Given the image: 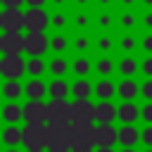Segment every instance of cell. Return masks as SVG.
<instances>
[{"label": "cell", "instance_id": "1", "mask_svg": "<svg viewBox=\"0 0 152 152\" xmlns=\"http://www.w3.org/2000/svg\"><path fill=\"white\" fill-rule=\"evenodd\" d=\"M48 128L45 124H24L21 126V147L26 150H45Z\"/></svg>", "mask_w": 152, "mask_h": 152}, {"label": "cell", "instance_id": "2", "mask_svg": "<svg viewBox=\"0 0 152 152\" xmlns=\"http://www.w3.org/2000/svg\"><path fill=\"white\" fill-rule=\"evenodd\" d=\"M24 52L28 57H45L48 50V31H24Z\"/></svg>", "mask_w": 152, "mask_h": 152}, {"label": "cell", "instance_id": "3", "mask_svg": "<svg viewBox=\"0 0 152 152\" xmlns=\"http://www.w3.org/2000/svg\"><path fill=\"white\" fill-rule=\"evenodd\" d=\"M95 126L93 124H71V147L95 150Z\"/></svg>", "mask_w": 152, "mask_h": 152}, {"label": "cell", "instance_id": "4", "mask_svg": "<svg viewBox=\"0 0 152 152\" xmlns=\"http://www.w3.org/2000/svg\"><path fill=\"white\" fill-rule=\"evenodd\" d=\"M24 57L21 55H2L0 57V76L2 78H14L21 81L24 76Z\"/></svg>", "mask_w": 152, "mask_h": 152}, {"label": "cell", "instance_id": "5", "mask_svg": "<svg viewBox=\"0 0 152 152\" xmlns=\"http://www.w3.org/2000/svg\"><path fill=\"white\" fill-rule=\"evenodd\" d=\"M48 14L45 7L24 10V31H48Z\"/></svg>", "mask_w": 152, "mask_h": 152}, {"label": "cell", "instance_id": "6", "mask_svg": "<svg viewBox=\"0 0 152 152\" xmlns=\"http://www.w3.org/2000/svg\"><path fill=\"white\" fill-rule=\"evenodd\" d=\"M45 121H71V102L69 100H48Z\"/></svg>", "mask_w": 152, "mask_h": 152}, {"label": "cell", "instance_id": "7", "mask_svg": "<svg viewBox=\"0 0 152 152\" xmlns=\"http://www.w3.org/2000/svg\"><path fill=\"white\" fill-rule=\"evenodd\" d=\"M24 124H48L45 121V100H26L21 104Z\"/></svg>", "mask_w": 152, "mask_h": 152}, {"label": "cell", "instance_id": "8", "mask_svg": "<svg viewBox=\"0 0 152 152\" xmlns=\"http://www.w3.org/2000/svg\"><path fill=\"white\" fill-rule=\"evenodd\" d=\"M0 28L2 31H24V12L21 7H5L0 12Z\"/></svg>", "mask_w": 152, "mask_h": 152}, {"label": "cell", "instance_id": "9", "mask_svg": "<svg viewBox=\"0 0 152 152\" xmlns=\"http://www.w3.org/2000/svg\"><path fill=\"white\" fill-rule=\"evenodd\" d=\"M0 52L2 55H24V31H2L0 33Z\"/></svg>", "mask_w": 152, "mask_h": 152}, {"label": "cell", "instance_id": "10", "mask_svg": "<svg viewBox=\"0 0 152 152\" xmlns=\"http://www.w3.org/2000/svg\"><path fill=\"white\" fill-rule=\"evenodd\" d=\"M71 124H93V102L90 100L71 102Z\"/></svg>", "mask_w": 152, "mask_h": 152}, {"label": "cell", "instance_id": "11", "mask_svg": "<svg viewBox=\"0 0 152 152\" xmlns=\"http://www.w3.org/2000/svg\"><path fill=\"white\" fill-rule=\"evenodd\" d=\"M116 119V107L112 100H100L97 104H93V121L97 124H114Z\"/></svg>", "mask_w": 152, "mask_h": 152}, {"label": "cell", "instance_id": "12", "mask_svg": "<svg viewBox=\"0 0 152 152\" xmlns=\"http://www.w3.org/2000/svg\"><path fill=\"white\" fill-rule=\"evenodd\" d=\"M93 138H95V147H114L116 145V128L112 124H97Z\"/></svg>", "mask_w": 152, "mask_h": 152}, {"label": "cell", "instance_id": "13", "mask_svg": "<svg viewBox=\"0 0 152 152\" xmlns=\"http://www.w3.org/2000/svg\"><path fill=\"white\" fill-rule=\"evenodd\" d=\"M116 142L121 147H135L140 142V131L135 124H124L121 128H116Z\"/></svg>", "mask_w": 152, "mask_h": 152}, {"label": "cell", "instance_id": "14", "mask_svg": "<svg viewBox=\"0 0 152 152\" xmlns=\"http://www.w3.org/2000/svg\"><path fill=\"white\" fill-rule=\"evenodd\" d=\"M69 48L76 55H88L93 50V36H90V31H74V36L69 38Z\"/></svg>", "mask_w": 152, "mask_h": 152}, {"label": "cell", "instance_id": "15", "mask_svg": "<svg viewBox=\"0 0 152 152\" xmlns=\"http://www.w3.org/2000/svg\"><path fill=\"white\" fill-rule=\"evenodd\" d=\"M116 119L121 124H135L140 119V107L135 104V100H121V104L116 107Z\"/></svg>", "mask_w": 152, "mask_h": 152}, {"label": "cell", "instance_id": "16", "mask_svg": "<svg viewBox=\"0 0 152 152\" xmlns=\"http://www.w3.org/2000/svg\"><path fill=\"white\" fill-rule=\"evenodd\" d=\"M69 28L74 31H90L93 28V12L90 10H76L69 14Z\"/></svg>", "mask_w": 152, "mask_h": 152}, {"label": "cell", "instance_id": "17", "mask_svg": "<svg viewBox=\"0 0 152 152\" xmlns=\"http://www.w3.org/2000/svg\"><path fill=\"white\" fill-rule=\"evenodd\" d=\"M69 71H74L76 78H88L93 74V59L88 55H76L71 62H69Z\"/></svg>", "mask_w": 152, "mask_h": 152}, {"label": "cell", "instance_id": "18", "mask_svg": "<svg viewBox=\"0 0 152 152\" xmlns=\"http://www.w3.org/2000/svg\"><path fill=\"white\" fill-rule=\"evenodd\" d=\"M93 71L100 76V78H112L114 71H116V59L112 55H100L95 62H93Z\"/></svg>", "mask_w": 152, "mask_h": 152}, {"label": "cell", "instance_id": "19", "mask_svg": "<svg viewBox=\"0 0 152 152\" xmlns=\"http://www.w3.org/2000/svg\"><path fill=\"white\" fill-rule=\"evenodd\" d=\"M21 86H24V95L28 100H45L48 97V83L43 78H31Z\"/></svg>", "mask_w": 152, "mask_h": 152}, {"label": "cell", "instance_id": "20", "mask_svg": "<svg viewBox=\"0 0 152 152\" xmlns=\"http://www.w3.org/2000/svg\"><path fill=\"white\" fill-rule=\"evenodd\" d=\"M69 95L74 100H90L93 95V83L88 78H76L74 83H69Z\"/></svg>", "mask_w": 152, "mask_h": 152}, {"label": "cell", "instance_id": "21", "mask_svg": "<svg viewBox=\"0 0 152 152\" xmlns=\"http://www.w3.org/2000/svg\"><path fill=\"white\" fill-rule=\"evenodd\" d=\"M114 24H116V17H114L112 10H97V12L93 14V26H95L97 31H112Z\"/></svg>", "mask_w": 152, "mask_h": 152}, {"label": "cell", "instance_id": "22", "mask_svg": "<svg viewBox=\"0 0 152 152\" xmlns=\"http://www.w3.org/2000/svg\"><path fill=\"white\" fill-rule=\"evenodd\" d=\"M48 50H52L55 55H64L69 50V36H66V31H52V36H48Z\"/></svg>", "mask_w": 152, "mask_h": 152}, {"label": "cell", "instance_id": "23", "mask_svg": "<svg viewBox=\"0 0 152 152\" xmlns=\"http://www.w3.org/2000/svg\"><path fill=\"white\" fill-rule=\"evenodd\" d=\"M114 45H116V38L109 31H100V36L93 38V50H97L100 55H109L114 50Z\"/></svg>", "mask_w": 152, "mask_h": 152}, {"label": "cell", "instance_id": "24", "mask_svg": "<svg viewBox=\"0 0 152 152\" xmlns=\"http://www.w3.org/2000/svg\"><path fill=\"white\" fill-rule=\"evenodd\" d=\"M114 93H116V83L112 78H100V81L93 83V95L97 100H112Z\"/></svg>", "mask_w": 152, "mask_h": 152}, {"label": "cell", "instance_id": "25", "mask_svg": "<svg viewBox=\"0 0 152 152\" xmlns=\"http://www.w3.org/2000/svg\"><path fill=\"white\" fill-rule=\"evenodd\" d=\"M0 140L2 145L7 147H21V128L17 124H7L2 131H0Z\"/></svg>", "mask_w": 152, "mask_h": 152}, {"label": "cell", "instance_id": "26", "mask_svg": "<svg viewBox=\"0 0 152 152\" xmlns=\"http://www.w3.org/2000/svg\"><path fill=\"white\" fill-rule=\"evenodd\" d=\"M24 71L31 78H43L48 74V64L43 57H28V59H24Z\"/></svg>", "mask_w": 152, "mask_h": 152}, {"label": "cell", "instance_id": "27", "mask_svg": "<svg viewBox=\"0 0 152 152\" xmlns=\"http://www.w3.org/2000/svg\"><path fill=\"white\" fill-rule=\"evenodd\" d=\"M0 95H2L7 102H14V100H19V97L24 95V86H21L19 81H14V78H5V83L0 86Z\"/></svg>", "mask_w": 152, "mask_h": 152}, {"label": "cell", "instance_id": "28", "mask_svg": "<svg viewBox=\"0 0 152 152\" xmlns=\"http://www.w3.org/2000/svg\"><path fill=\"white\" fill-rule=\"evenodd\" d=\"M48 28H52V31H66L69 28V12L66 10H52L48 14Z\"/></svg>", "mask_w": 152, "mask_h": 152}, {"label": "cell", "instance_id": "29", "mask_svg": "<svg viewBox=\"0 0 152 152\" xmlns=\"http://www.w3.org/2000/svg\"><path fill=\"white\" fill-rule=\"evenodd\" d=\"M48 64V71L52 74V78H64L66 74H69V59L64 57V55H55L50 62H45Z\"/></svg>", "mask_w": 152, "mask_h": 152}, {"label": "cell", "instance_id": "30", "mask_svg": "<svg viewBox=\"0 0 152 152\" xmlns=\"http://www.w3.org/2000/svg\"><path fill=\"white\" fill-rule=\"evenodd\" d=\"M116 71L124 78H135V74H138V59L133 55H124L121 59H116Z\"/></svg>", "mask_w": 152, "mask_h": 152}, {"label": "cell", "instance_id": "31", "mask_svg": "<svg viewBox=\"0 0 152 152\" xmlns=\"http://www.w3.org/2000/svg\"><path fill=\"white\" fill-rule=\"evenodd\" d=\"M48 97L50 100H69V83L64 78H52L48 83Z\"/></svg>", "mask_w": 152, "mask_h": 152}, {"label": "cell", "instance_id": "32", "mask_svg": "<svg viewBox=\"0 0 152 152\" xmlns=\"http://www.w3.org/2000/svg\"><path fill=\"white\" fill-rule=\"evenodd\" d=\"M121 100H135L138 97V81L135 78H121L116 83V93Z\"/></svg>", "mask_w": 152, "mask_h": 152}, {"label": "cell", "instance_id": "33", "mask_svg": "<svg viewBox=\"0 0 152 152\" xmlns=\"http://www.w3.org/2000/svg\"><path fill=\"white\" fill-rule=\"evenodd\" d=\"M116 50H121L124 55H133L138 50V38L133 36V31H124L119 38H116Z\"/></svg>", "mask_w": 152, "mask_h": 152}, {"label": "cell", "instance_id": "34", "mask_svg": "<svg viewBox=\"0 0 152 152\" xmlns=\"http://www.w3.org/2000/svg\"><path fill=\"white\" fill-rule=\"evenodd\" d=\"M0 119H2L5 124H19V121H21V104H19L17 100L2 104V109H0Z\"/></svg>", "mask_w": 152, "mask_h": 152}, {"label": "cell", "instance_id": "35", "mask_svg": "<svg viewBox=\"0 0 152 152\" xmlns=\"http://www.w3.org/2000/svg\"><path fill=\"white\" fill-rule=\"evenodd\" d=\"M116 26H119L121 31H133V28L138 26V14H135L133 10H121V12L116 14Z\"/></svg>", "mask_w": 152, "mask_h": 152}, {"label": "cell", "instance_id": "36", "mask_svg": "<svg viewBox=\"0 0 152 152\" xmlns=\"http://www.w3.org/2000/svg\"><path fill=\"white\" fill-rule=\"evenodd\" d=\"M138 74H142L145 78H152V55H145L138 62Z\"/></svg>", "mask_w": 152, "mask_h": 152}, {"label": "cell", "instance_id": "37", "mask_svg": "<svg viewBox=\"0 0 152 152\" xmlns=\"http://www.w3.org/2000/svg\"><path fill=\"white\" fill-rule=\"evenodd\" d=\"M138 95L145 102H152V78H145L142 83H138Z\"/></svg>", "mask_w": 152, "mask_h": 152}, {"label": "cell", "instance_id": "38", "mask_svg": "<svg viewBox=\"0 0 152 152\" xmlns=\"http://www.w3.org/2000/svg\"><path fill=\"white\" fill-rule=\"evenodd\" d=\"M138 24H140V28L152 31V7H145L142 10V14L138 17Z\"/></svg>", "mask_w": 152, "mask_h": 152}, {"label": "cell", "instance_id": "39", "mask_svg": "<svg viewBox=\"0 0 152 152\" xmlns=\"http://www.w3.org/2000/svg\"><path fill=\"white\" fill-rule=\"evenodd\" d=\"M138 48L145 52V55H152V31H145L142 38L138 40Z\"/></svg>", "mask_w": 152, "mask_h": 152}, {"label": "cell", "instance_id": "40", "mask_svg": "<svg viewBox=\"0 0 152 152\" xmlns=\"http://www.w3.org/2000/svg\"><path fill=\"white\" fill-rule=\"evenodd\" d=\"M145 147H152V124H145V128H140V142Z\"/></svg>", "mask_w": 152, "mask_h": 152}, {"label": "cell", "instance_id": "41", "mask_svg": "<svg viewBox=\"0 0 152 152\" xmlns=\"http://www.w3.org/2000/svg\"><path fill=\"white\" fill-rule=\"evenodd\" d=\"M140 119H142L145 124H152V102H145V104L140 107Z\"/></svg>", "mask_w": 152, "mask_h": 152}, {"label": "cell", "instance_id": "42", "mask_svg": "<svg viewBox=\"0 0 152 152\" xmlns=\"http://www.w3.org/2000/svg\"><path fill=\"white\" fill-rule=\"evenodd\" d=\"M69 5H74V10H88L93 0H69Z\"/></svg>", "mask_w": 152, "mask_h": 152}, {"label": "cell", "instance_id": "43", "mask_svg": "<svg viewBox=\"0 0 152 152\" xmlns=\"http://www.w3.org/2000/svg\"><path fill=\"white\" fill-rule=\"evenodd\" d=\"M93 2H95V5L100 7V10H112L116 0H93Z\"/></svg>", "mask_w": 152, "mask_h": 152}, {"label": "cell", "instance_id": "44", "mask_svg": "<svg viewBox=\"0 0 152 152\" xmlns=\"http://www.w3.org/2000/svg\"><path fill=\"white\" fill-rule=\"evenodd\" d=\"M52 5V10H66L69 7V0H48Z\"/></svg>", "mask_w": 152, "mask_h": 152}, {"label": "cell", "instance_id": "45", "mask_svg": "<svg viewBox=\"0 0 152 152\" xmlns=\"http://www.w3.org/2000/svg\"><path fill=\"white\" fill-rule=\"evenodd\" d=\"M24 5L26 7H45L48 0H24Z\"/></svg>", "mask_w": 152, "mask_h": 152}, {"label": "cell", "instance_id": "46", "mask_svg": "<svg viewBox=\"0 0 152 152\" xmlns=\"http://www.w3.org/2000/svg\"><path fill=\"white\" fill-rule=\"evenodd\" d=\"M0 5L2 7H21L24 0H0Z\"/></svg>", "mask_w": 152, "mask_h": 152}, {"label": "cell", "instance_id": "47", "mask_svg": "<svg viewBox=\"0 0 152 152\" xmlns=\"http://www.w3.org/2000/svg\"><path fill=\"white\" fill-rule=\"evenodd\" d=\"M116 2H119V5H121V7H124V10H133V7H135V2H138V0H116Z\"/></svg>", "mask_w": 152, "mask_h": 152}, {"label": "cell", "instance_id": "48", "mask_svg": "<svg viewBox=\"0 0 152 152\" xmlns=\"http://www.w3.org/2000/svg\"><path fill=\"white\" fill-rule=\"evenodd\" d=\"M45 152H71L66 147H45Z\"/></svg>", "mask_w": 152, "mask_h": 152}, {"label": "cell", "instance_id": "49", "mask_svg": "<svg viewBox=\"0 0 152 152\" xmlns=\"http://www.w3.org/2000/svg\"><path fill=\"white\" fill-rule=\"evenodd\" d=\"M93 152H114V147H95Z\"/></svg>", "mask_w": 152, "mask_h": 152}, {"label": "cell", "instance_id": "50", "mask_svg": "<svg viewBox=\"0 0 152 152\" xmlns=\"http://www.w3.org/2000/svg\"><path fill=\"white\" fill-rule=\"evenodd\" d=\"M138 2H140L142 7H152V0H138Z\"/></svg>", "mask_w": 152, "mask_h": 152}, {"label": "cell", "instance_id": "51", "mask_svg": "<svg viewBox=\"0 0 152 152\" xmlns=\"http://www.w3.org/2000/svg\"><path fill=\"white\" fill-rule=\"evenodd\" d=\"M71 152H93V150H86V147H71Z\"/></svg>", "mask_w": 152, "mask_h": 152}, {"label": "cell", "instance_id": "52", "mask_svg": "<svg viewBox=\"0 0 152 152\" xmlns=\"http://www.w3.org/2000/svg\"><path fill=\"white\" fill-rule=\"evenodd\" d=\"M5 152H21V150H19V147H7Z\"/></svg>", "mask_w": 152, "mask_h": 152}, {"label": "cell", "instance_id": "53", "mask_svg": "<svg viewBox=\"0 0 152 152\" xmlns=\"http://www.w3.org/2000/svg\"><path fill=\"white\" fill-rule=\"evenodd\" d=\"M121 152H135V147H121Z\"/></svg>", "mask_w": 152, "mask_h": 152}, {"label": "cell", "instance_id": "54", "mask_svg": "<svg viewBox=\"0 0 152 152\" xmlns=\"http://www.w3.org/2000/svg\"><path fill=\"white\" fill-rule=\"evenodd\" d=\"M26 152H45V150H26Z\"/></svg>", "mask_w": 152, "mask_h": 152}, {"label": "cell", "instance_id": "55", "mask_svg": "<svg viewBox=\"0 0 152 152\" xmlns=\"http://www.w3.org/2000/svg\"><path fill=\"white\" fill-rule=\"evenodd\" d=\"M142 152H152V147H145V150H142Z\"/></svg>", "mask_w": 152, "mask_h": 152}]
</instances>
